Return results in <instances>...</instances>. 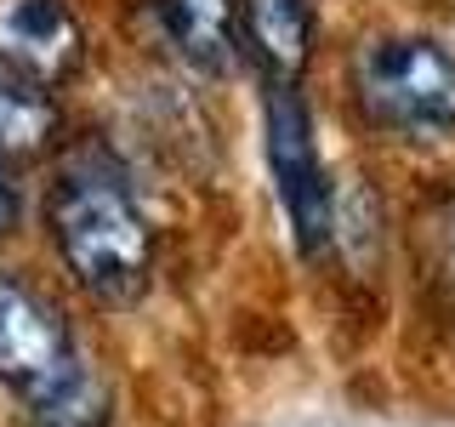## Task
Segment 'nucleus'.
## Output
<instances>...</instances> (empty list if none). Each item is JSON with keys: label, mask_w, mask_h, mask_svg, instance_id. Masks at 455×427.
Here are the masks:
<instances>
[{"label": "nucleus", "mask_w": 455, "mask_h": 427, "mask_svg": "<svg viewBox=\"0 0 455 427\" xmlns=\"http://www.w3.org/2000/svg\"><path fill=\"white\" fill-rule=\"evenodd\" d=\"M85 28L68 0H0V68L57 85L80 68Z\"/></svg>", "instance_id": "nucleus-5"}, {"label": "nucleus", "mask_w": 455, "mask_h": 427, "mask_svg": "<svg viewBox=\"0 0 455 427\" xmlns=\"http://www.w3.org/2000/svg\"><path fill=\"white\" fill-rule=\"evenodd\" d=\"M160 28L199 75H228L239 40V0H160Z\"/></svg>", "instance_id": "nucleus-6"}, {"label": "nucleus", "mask_w": 455, "mask_h": 427, "mask_svg": "<svg viewBox=\"0 0 455 427\" xmlns=\"http://www.w3.org/2000/svg\"><path fill=\"white\" fill-rule=\"evenodd\" d=\"M267 165H274V189L296 251L324 256L336 239V194H331V171L319 160V142H313L307 109L291 80H279L267 92Z\"/></svg>", "instance_id": "nucleus-3"}, {"label": "nucleus", "mask_w": 455, "mask_h": 427, "mask_svg": "<svg viewBox=\"0 0 455 427\" xmlns=\"http://www.w3.org/2000/svg\"><path fill=\"white\" fill-rule=\"evenodd\" d=\"M28 427H108V388L92 365H75L40 399H28Z\"/></svg>", "instance_id": "nucleus-9"}, {"label": "nucleus", "mask_w": 455, "mask_h": 427, "mask_svg": "<svg viewBox=\"0 0 455 427\" xmlns=\"http://www.w3.org/2000/svg\"><path fill=\"white\" fill-rule=\"evenodd\" d=\"M80 365V348L35 285L0 274V382L18 399H40L52 382H63Z\"/></svg>", "instance_id": "nucleus-4"}, {"label": "nucleus", "mask_w": 455, "mask_h": 427, "mask_svg": "<svg viewBox=\"0 0 455 427\" xmlns=\"http://www.w3.org/2000/svg\"><path fill=\"white\" fill-rule=\"evenodd\" d=\"M52 85H35L12 68H0V160H28L40 154L57 132V103Z\"/></svg>", "instance_id": "nucleus-8"}, {"label": "nucleus", "mask_w": 455, "mask_h": 427, "mask_svg": "<svg viewBox=\"0 0 455 427\" xmlns=\"http://www.w3.org/2000/svg\"><path fill=\"white\" fill-rule=\"evenodd\" d=\"M251 52L274 68L279 80H296L313 46V0H239Z\"/></svg>", "instance_id": "nucleus-7"}, {"label": "nucleus", "mask_w": 455, "mask_h": 427, "mask_svg": "<svg viewBox=\"0 0 455 427\" xmlns=\"http://www.w3.org/2000/svg\"><path fill=\"white\" fill-rule=\"evenodd\" d=\"M46 228L68 279L97 308H132L148 291L154 239L132 189L103 165H68L52 182Z\"/></svg>", "instance_id": "nucleus-1"}, {"label": "nucleus", "mask_w": 455, "mask_h": 427, "mask_svg": "<svg viewBox=\"0 0 455 427\" xmlns=\"http://www.w3.org/2000/svg\"><path fill=\"white\" fill-rule=\"evenodd\" d=\"M353 97L364 120L398 137L455 132V57L421 35L364 40L353 57Z\"/></svg>", "instance_id": "nucleus-2"}, {"label": "nucleus", "mask_w": 455, "mask_h": 427, "mask_svg": "<svg viewBox=\"0 0 455 427\" xmlns=\"http://www.w3.org/2000/svg\"><path fill=\"white\" fill-rule=\"evenodd\" d=\"M18 228V189L6 182V165H0V239Z\"/></svg>", "instance_id": "nucleus-10"}]
</instances>
